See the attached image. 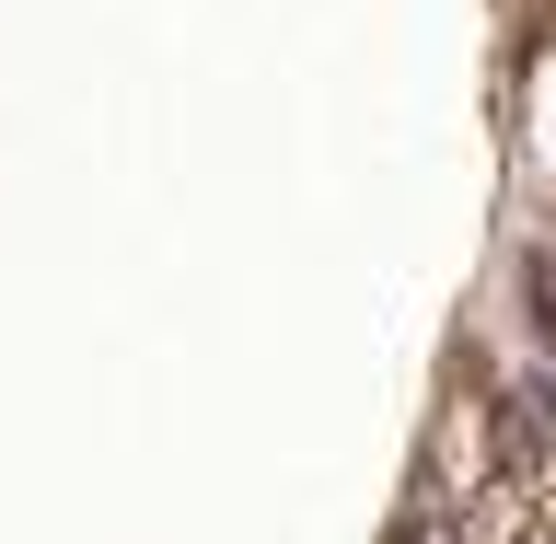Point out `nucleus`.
<instances>
[{"instance_id":"obj_1","label":"nucleus","mask_w":556,"mask_h":544,"mask_svg":"<svg viewBox=\"0 0 556 544\" xmlns=\"http://www.w3.org/2000/svg\"><path fill=\"white\" fill-rule=\"evenodd\" d=\"M510 139H521V174L556 198V24L521 47V93H510Z\"/></svg>"}]
</instances>
